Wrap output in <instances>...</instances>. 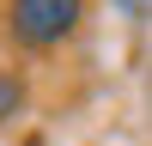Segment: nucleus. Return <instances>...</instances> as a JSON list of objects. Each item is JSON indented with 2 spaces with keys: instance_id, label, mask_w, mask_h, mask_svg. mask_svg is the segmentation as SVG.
Masks as SVG:
<instances>
[{
  "instance_id": "obj_1",
  "label": "nucleus",
  "mask_w": 152,
  "mask_h": 146,
  "mask_svg": "<svg viewBox=\"0 0 152 146\" xmlns=\"http://www.w3.org/2000/svg\"><path fill=\"white\" fill-rule=\"evenodd\" d=\"M79 18H85V0H6V43L43 55V49L67 43Z\"/></svg>"
},
{
  "instance_id": "obj_2",
  "label": "nucleus",
  "mask_w": 152,
  "mask_h": 146,
  "mask_svg": "<svg viewBox=\"0 0 152 146\" xmlns=\"http://www.w3.org/2000/svg\"><path fill=\"white\" fill-rule=\"evenodd\" d=\"M18 110V79H12V67H0V122Z\"/></svg>"
},
{
  "instance_id": "obj_3",
  "label": "nucleus",
  "mask_w": 152,
  "mask_h": 146,
  "mask_svg": "<svg viewBox=\"0 0 152 146\" xmlns=\"http://www.w3.org/2000/svg\"><path fill=\"white\" fill-rule=\"evenodd\" d=\"M116 6H122V12H140V6H146V0H116Z\"/></svg>"
}]
</instances>
